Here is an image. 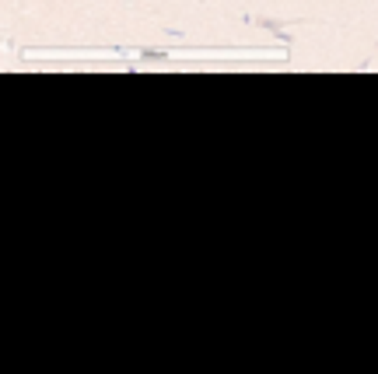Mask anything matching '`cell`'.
<instances>
[{
  "label": "cell",
  "instance_id": "obj_1",
  "mask_svg": "<svg viewBox=\"0 0 378 374\" xmlns=\"http://www.w3.org/2000/svg\"><path fill=\"white\" fill-rule=\"evenodd\" d=\"M252 25H256V28H263L267 35H274V39L284 46V53H291V46H294V28H298V25H305V18H298V21H281V18H252Z\"/></svg>",
  "mask_w": 378,
  "mask_h": 374
},
{
  "label": "cell",
  "instance_id": "obj_2",
  "mask_svg": "<svg viewBox=\"0 0 378 374\" xmlns=\"http://www.w3.org/2000/svg\"><path fill=\"white\" fill-rule=\"evenodd\" d=\"M200 4H217V0H200Z\"/></svg>",
  "mask_w": 378,
  "mask_h": 374
}]
</instances>
